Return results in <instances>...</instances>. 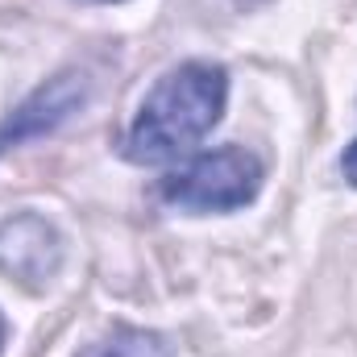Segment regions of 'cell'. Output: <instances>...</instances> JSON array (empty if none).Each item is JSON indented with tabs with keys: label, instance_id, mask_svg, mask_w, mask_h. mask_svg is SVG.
I'll return each mask as SVG.
<instances>
[{
	"label": "cell",
	"instance_id": "cell-5",
	"mask_svg": "<svg viewBox=\"0 0 357 357\" xmlns=\"http://www.w3.org/2000/svg\"><path fill=\"white\" fill-rule=\"evenodd\" d=\"M79 357H171L167 341L146 328H112L104 341L88 345Z\"/></svg>",
	"mask_w": 357,
	"mask_h": 357
},
{
	"label": "cell",
	"instance_id": "cell-2",
	"mask_svg": "<svg viewBox=\"0 0 357 357\" xmlns=\"http://www.w3.org/2000/svg\"><path fill=\"white\" fill-rule=\"evenodd\" d=\"M262 178H266V171H262L258 154H250L245 146H220L208 154H191L175 171H167L158 183V195L171 208L195 212V216L237 212L258 199Z\"/></svg>",
	"mask_w": 357,
	"mask_h": 357
},
{
	"label": "cell",
	"instance_id": "cell-7",
	"mask_svg": "<svg viewBox=\"0 0 357 357\" xmlns=\"http://www.w3.org/2000/svg\"><path fill=\"white\" fill-rule=\"evenodd\" d=\"M0 345H4V316H0Z\"/></svg>",
	"mask_w": 357,
	"mask_h": 357
},
{
	"label": "cell",
	"instance_id": "cell-1",
	"mask_svg": "<svg viewBox=\"0 0 357 357\" xmlns=\"http://www.w3.org/2000/svg\"><path fill=\"white\" fill-rule=\"evenodd\" d=\"M229 71L212 59H191L171 67L142 96L137 116L125 133V158L137 167L183 162L225 116Z\"/></svg>",
	"mask_w": 357,
	"mask_h": 357
},
{
	"label": "cell",
	"instance_id": "cell-4",
	"mask_svg": "<svg viewBox=\"0 0 357 357\" xmlns=\"http://www.w3.org/2000/svg\"><path fill=\"white\" fill-rule=\"evenodd\" d=\"M63 258V241L54 225H46L38 212H21L0 225V270L25 287H42L54 278Z\"/></svg>",
	"mask_w": 357,
	"mask_h": 357
},
{
	"label": "cell",
	"instance_id": "cell-3",
	"mask_svg": "<svg viewBox=\"0 0 357 357\" xmlns=\"http://www.w3.org/2000/svg\"><path fill=\"white\" fill-rule=\"evenodd\" d=\"M88 100V75L84 71H63L54 75L50 84L33 91L29 100H21L4 121H0V154L17 142H29V137H42L50 129H59L79 104Z\"/></svg>",
	"mask_w": 357,
	"mask_h": 357
},
{
	"label": "cell",
	"instance_id": "cell-6",
	"mask_svg": "<svg viewBox=\"0 0 357 357\" xmlns=\"http://www.w3.org/2000/svg\"><path fill=\"white\" fill-rule=\"evenodd\" d=\"M341 175H345L349 187H357V137L345 146V154H341Z\"/></svg>",
	"mask_w": 357,
	"mask_h": 357
}]
</instances>
